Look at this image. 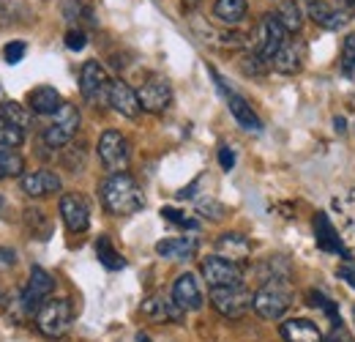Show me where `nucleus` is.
I'll list each match as a JSON object with an SVG mask.
<instances>
[{
	"instance_id": "obj_1",
	"label": "nucleus",
	"mask_w": 355,
	"mask_h": 342,
	"mask_svg": "<svg viewBox=\"0 0 355 342\" xmlns=\"http://www.w3.org/2000/svg\"><path fill=\"white\" fill-rule=\"evenodd\" d=\"M101 203L110 214L129 216L137 214L145 206V195L139 189V184L134 181L129 172H112L104 184H101Z\"/></svg>"
},
{
	"instance_id": "obj_2",
	"label": "nucleus",
	"mask_w": 355,
	"mask_h": 342,
	"mask_svg": "<svg viewBox=\"0 0 355 342\" xmlns=\"http://www.w3.org/2000/svg\"><path fill=\"white\" fill-rule=\"evenodd\" d=\"M74 323V304L69 299H49L36 315L39 332L49 340H60Z\"/></svg>"
},
{
	"instance_id": "obj_3",
	"label": "nucleus",
	"mask_w": 355,
	"mask_h": 342,
	"mask_svg": "<svg viewBox=\"0 0 355 342\" xmlns=\"http://www.w3.org/2000/svg\"><path fill=\"white\" fill-rule=\"evenodd\" d=\"M290 304H293V291L282 279H270L254 293V307L252 309L266 320H279V318L287 315Z\"/></svg>"
},
{
	"instance_id": "obj_4",
	"label": "nucleus",
	"mask_w": 355,
	"mask_h": 342,
	"mask_svg": "<svg viewBox=\"0 0 355 342\" xmlns=\"http://www.w3.org/2000/svg\"><path fill=\"white\" fill-rule=\"evenodd\" d=\"M211 304L214 309L227 318V320H238L243 318L252 307H254V293L243 285H230V288H211Z\"/></svg>"
},
{
	"instance_id": "obj_5",
	"label": "nucleus",
	"mask_w": 355,
	"mask_h": 342,
	"mask_svg": "<svg viewBox=\"0 0 355 342\" xmlns=\"http://www.w3.org/2000/svg\"><path fill=\"white\" fill-rule=\"evenodd\" d=\"M287 42V31L284 25L279 22L276 14H263V19L257 22V31H254V39H252V52L260 55L263 60H273V55L282 49V44Z\"/></svg>"
},
{
	"instance_id": "obj_6",
	"label": "nucleus",
	"mask_w": 355,
	"mask_h": 342,
	"mask_svg": "<svg viewBox=\"0 0 355 342\" xmlns=\"http://www.w3.org/2000/svg\"><path fill=\"white\" fill-rule=\"evenodd\" d=\"M52 291H55V277L49 271H44L42 266H33L31 268V279H28L22 296H19L22 312L25 315H39V309L49 301Z\"/></svg>"
},
{
	"instance_id": "obj_7",
	"label": "nucleus",
	"mask_w": 355,
	"mask_h": 342,
	"mask_svg": "<svg viewBox=\"0 0 355 342\" xmlns=\"http://www.w3.org/2000/svg\"><path fill=\"white\" fill-rule=\"evenodd\" d=\"M129 156H132L129 140H126L121 131L110 129V131H104V134L98 137V159H101V165L110 172H126Z\"/></svg>"
},
{
	"instance_id": "obj_8",
	"label": "nucleus",
	"mask_w": 355,
	"mask_h": 342,
	"mask_svg": "<svg viewBox=\"0 0 355 342\" xmlns=\"http://www.w3.org/2000/svg\"><path fill=\"white\" fill-rule=\"evenodd\" d=\"M80 129V110L74 104H63L55 115H52V124L44 131V142L49 148H66L74 134Z\"/></svg>"
},
{
	"instance_id": "obj_9",
	"label": "nucleus",
	"mask_w": 355,
	"mask_h": 342,
	"mask_svg": "<svg viewBox=\"0 0 355 342\" xmlns=\"http://www.w3.org/2000/svg\"><path fill=\"white\" fill-rule=\"evenodd\" d=\"M110 88H112V80L107 77L104 66L96 63V60H88L80 72V90L83 96L88 99L90 104H110Z\"/></svg>"
},
{
	"instance_id": "obj_10",
	"label": "nucleus",
	"mask_w": 355,
	"mask_h": 342,
	"mask_svg": "<svg viewBox=\"0 0 355 342\" xmlns=\"http://www.w3.org/2000/svg\"><path fill=\"white\" fill-rule=\"evenodd\" d=\"M139 315H142L145 320H150V323H180L183 315H186V309L173 299V293H170V296L156 293V296L142 301Z\"/></svg>"
},
{
	"instance_id": "obj_11",
	"label": "nucleus",
	"mask_w": 355,
	"mask_h": 342,
	"mask_svg": "<svg viewBox=\"0 0 355 342\" xmlns=\"http://www.w3.org/2000/svg\"><path fill=\"white\" fill-rule=\"evenodd\" d=\"M202 277L211 288H230L243 282V271L238 263H230L219 255H211L202 260Z\"/></svg>"
},
{
	"instance_id": "obj_12",
	"label": "nucleus",
	"mask_w": 355,
	"mask_h": 342,
	"mask_svg": "<svg viewBox=\"0 0 355 342\" xmlns=\"http://www.w3.org/2000/svg\"><path fill=\"white\" fill-rule=\"evenodd\" d=\"M139 96V104L145 113H153V115H162L170 104H173V88L164 77H150L145 80V86L137 90Z\"/></svg>"
},
{
	"instance_id": "obj_13",
	"label": "nucleus",
	"mask_w": 355,
	"mask_h": 342,
	"mask_svg": "<svg viewBox=\"0 0 355 342\" xmlns=\"http://www.w3.org/2000/svg\"><path fill=\"white\" fill-rule=\"evenodd\" d=\"M211 74L216 77V86L222 88L224 90V96H227V107H230V113H232V118L241 124L243 129H249V131H263V121H260V115L249 107V101L243 99V96H238L235 90H230V88H224V83H222V77L211 69Z\"/></svg>"
},
{
	"instance_id": "obj_14",
	"label": "nucleus",
	"mask_w": 355,
	"mask_h": 342,
	"mask_svg": "<svg viewBox=\"0 0 355 342\" xmlns=\"http://www.w3.org/2000/svg\"><path fill=\"white\" fill-rule=\"evenodd\" d=\"M60 216H63V222H66V227L71 233H85L90 225L88 200L83 195H74V192L63 195L60 197Z\"/></svg>"
},
{
	"instance_id": "obj_15",
	"label": "nucleus",
	"mask_w": 355,
	"mask_h": 342,
	"mask_svg": "<svg viewBox=\"0 0 355 342\" xmlns=\"http://www.w3.org/2000/svg\"><path fill=\"white\" fill-rule=\"evenodd\" d=\"M309 14L317 25H322L328 31H339L342 25L350 22V11L345 6H339V3H331V0H314V3H309Z\"/></svg>"
},
{
	"instance_id": "obj_16",
	"label": "nucleus",
	"mask_w": 355,
	"mask_h": 342,
	"mask_svg": "<svg viewBox=\"0 0 355 342\" xmlns=\"http://www.w3.org/2000/svg\"><path fill=\"white\" fill-rule=\"evenodd\" d=\"M314 236H317V244H320V250L322 252H331V255H339V257H347L350 260V252H347V247L342 244V238H339V233H336V227L331 225V219L328 214H314Z\"/></svg>"
},
{
	"instance_id": "obj_17",
	"label": "nucleus",
	"mask_w": 355,
	"mask_h": 342,
	"mask_svg": "<svg viewBox=\"0 0 355 342\" xmlns=\"http://www.w3.org/2000/svg\"><path fill=\"white\" fill-rule=\"evenodd\" d=\"M173 299L186 309V312H194L205 304V296H202V288L197 282L194 274H180L173 285Z\"/></svg>"
},
{
	"instance_id": "obj_18",
	"label": "nucleus",
	"mask_w": 355,
	"mask_h": 342,
	"mask_svg": "<svg viewBox=\"0 0 355 342\" xmlns=\"http://www.w3.org/2000/svg\"><path fill=\"white\" fill-rule=\"evenodd\" d=\"M110 107L126 118H137L142 104H139V96L132 86H126L123 80H112V88H110Z\"/></svg>"
},
{
	"instance_id": "obj_19",
	"label": "nucleus",
	"mask_w": 355,
	"mask_h": 342,
	"mask_svg": "<svg viewBox=\"0 0 355 342\" xmlns=\"http://www.w3.org/2000/svg\"><path fill=\"white\" fill-rule=\"evenodd\" d=\"M216 255L241 266L252 255V241L243 233H224V236L216 238Z\"/></svg>"
},
{
	"instance_id": "obj_20",
	"label": "nucleus",
	"mask_w": 355,
	"mask_h": 342,
	"mask_svg": "<svg viewBox=\"0 0 355 342\" xmlns=\"http://www.w3.org/2000/svg\"><path fill=\"white\" fill-rule=\"evenodd\" d=\"M22 192L28 197H49V195H58L60 192V178L52 170H36L22 175Z\"/></svg>"
},
{
	"instance_id": "obj_21",
	"label": "nucleus",
	"mask_w": 355,
	"mask_h": 342,
	"mask_svg": "<svg viewBox=\"0 0 355 342\" xmlns=\"http://www.w3.org/2000/svg\"><path fill=\"white\" fill-rule=\"evenodd\" d=\"M282 337L284 342H325L322 332L314 326V320L309 318H290L282 323Z\"/></svg>"
},
{
	"instance_id": "obj_22",
	"label": "nucleus",
	"mask_w": 355,
	"mask_h": 342,
	"mask_svg": "<svg viewBox=\"0 0 355 342\" xmlns=\"http://www.w3.org/2000/svg\"><path fill=\"white\" fill-rule=\"evenodd\" d=\"M28 104H31V110L39 113V115H55L66 101L60 99V93H58L55 88L42 86V88H33V90L28 93Z\"/></svg>"
},
{
	"instance_id": "obj_23",
	"label": "nucleus",
	"mask_w": 355,
	"mask_h": 342,
	"mask_svg": "<svg viewBox=\"0 0 355 342\" xmlns=\"http://www.w3.org/2000/svg\"><path fill=\"white\" fill-rule=\"evenodd\" d=\"M270 66H273L279 74H298V72H301V47L287 39V42L282 44V49L273 55Z\"/></svg>"
},
{
	"instance_id": "obj_24",
	"label": "nucleus",
	"mask_w": 355,
	"mask_h": 342,
	"mask_svg": "<svg viewBox=\"0 0 355 342\" xmlns=\"http://www.w3.org/2000/svg\"><path fill=\"white\" fill-rule=\"evenodd\" d=\"M197 252V238H189V236H178V238H164L156 244V255L162 257H173V260H180V257H191Z\"/></svg>"
},
{
	"instance_id": "obj_25",
	"label": "nucleus",
	"mask_w": 355,
	"mask_h": 342,
	"mask_svg": "<svg viewBox=\"0 0 355 342\" xmlns=\"http://www.w3.org/2000/svg\"><path fill=\"white\" fill-rule=\"evenodd\" d=\"M214 17L224 25H238L246 17V0H216Z\"/></svg>"
},
{
	"instance_id": "obj_26",
	"label": "nucleus",
	"mask_w": 355,
	"mask_h": 342,
	"mask_svg": "<svg viewBox=\"0 0 355 342\" xmlns=\"http://www.w3.org/2000/svg\"><path fill=\"white\" fill-rule=\"evenodd\" d=\"M273 14L279 17V22L284 25L287 33H298L301 25H304V11H301V6H298L295 0H284V3L279 6V11H273Z\"/></svg>"
},
{
	"instance_id": "obj_27",
	"label": "nucleus",
	"mask_w": 355,
	"mask_h": 342,
	"mask_svg": "<svg viewBox=\"0 0 355 342\" xmlns=\"http://www.w3.org/2000/svg\"><path fill=\"white\" fill-rule=\"evenodd\" d=\"M25 172V159L17 148H0V178H17Z\"/></svg>"
},
{
	"instance_id": "obj_28",
	"label": "nucleus",
	"mask_w": 355,
	"mask_h": 342,
	"mask_svg": "<svg viewBox=\"0 0 355 342\" xmlns=\"http://www.w3.org/2000/svg\"><path fill=\"white\" fill-rule=\"evenodd\" d=\"M96 255H98V260H101V266L110 268V271H121V268H126V260L118 255V250L110 244L107 236H101V238L96 241Z\"/></svg>"
},
{
	"instance_id": "obj_29",
	"label": "nucleus",
	"mask_w": 355,
	"mask_h": 342,
	"mask_svg": "<svg viewBox=\"0 0 355 342\" xmlns=\"http://www.w3.org/2000/svg\"><path fill=\"white\" fill-rule=\"evenodd\" d=\"M0 118H6L8 124H14V127H19V129L31 127L28 110H25L22 104H17V101H3V104H0Z\"/></svg>"
},
{
	"instance_id": "obj_30",
	"label": "nucleus",
	"mask_w": 355,
	"mask_h": 342,
	"mask_svg": "<svg viewBox=\"0 0 355 342\" xmlns=\"http://www.w3.org/2000/svg\"><path fill=\"white\" fill-rule=\"evenodd\" d=\"M25 225H28V230H31L33 236H39V238H49V236H52V225L46 222V216L42 209H25Z\"/></svg>"
},
{
	"instance_id": "obj_31",
	"label": "nucleus",
	"mask_w": 355,
	"mask_h": 342,
	"mask_svg": "<svg viewBox=\"0 0 355 342\" xmlns=\"http://www.w3.org/2000/svg\"><path fill=\"white\" fill-rule=\"evenodd\" d=\"M25 140V129L8 124L6 118H0V148H19Z\"/></svg>"
},
{
	"instance_id": "obj_32",
	"label": "nucleus",
	"mask_w": 355,
	"mask_h": 342,
	"mask_svg": "<svg viewBox=\"0 0 355 342\" xmlns=\"http://www.w3.org/2000/svg\"><path fill=\"white\" fill-rule=\"evenodd\" d=\"M162 216H164L167 222H173V225L186 227V230H197V227H200V222H197V219H191V216L183 214V211H178V209H170V206H164V209H162Z\"/></svg>"
},
{
	"instance_id": "obj_33",
	"label": "nucleus",
	"mask_w": 355,
	"mask_h": 342,
	"mask_svg": "<svg viewBox=\"0 0 355 342\" xmlns=\"http://www.w3.org/2000/svg\"><path fill=\"white\" fill-rule=\"evenodd\" d=\"M241 69L246 72V74H254V77H263L268 72V60H263L260 55H254V52H249L243 60H241Z\"/></svg>"
},
{
	"instance_id": "obj_34",
	"label": "nucleus",
	"mask_w": 355,
	"mask_h": 342,
	"mask_svg": "<svg viewBox=\"0 0 355 342\" xmlns=\"http://www.w3.org/2000/svg\"><path fill=\"white\" fill-rule=\"evenodd\" d=\"M342 63H345V72L353 74L355 69V33H347L345 36V44H342Z\"/></svg>"
},
{
	"instance_id": "obj_35",
	"label": "nucleus",
	"mask_w": 355,
	"mask_h": 342,
	"mask_svg": "<svg viewBox=\"0 0 355 342\" xmlns=\"http://www.w3.org/2000/svg\"><path fill=\"white\" fill-rule=\"evenodd\" d=\"M197 211L202 216H208V219H214V222H219V219H224V209L222 203H216V200H200L197 203Z\"/></svg>"
},
{
	"instance_id": "obj_36",
	"label": "nucleus",
	"mask_w": 355,
	"mask_h": 342,
	"mask_svg": "<svg viewBox=\"0 0 355 342\" xmlns=\"http://www.w3.org/2000/svg\"><path fill=\"white\" fill-rule=\"evenodd\" d=\"M25 49H28V47H25V42H8V44H6V49H3L6 63H11V66H14V63H19V60L25 58Z\"/></svg>"
},
{
	"instance_id": "obj_37",
	"label": "nucleus",
	"mask_w": 355,
	"mask_h": 342,
	"mask_svg": "<svg viewBox=\"0 0 355 342\" xmlns=\"http://www.w3.org/2000/svg\"><path fill=\"white\" fill-rule=\"evenodd\" d=\"M85 44H88V39H85L83 31H69V33H66V47H69V49H83Z\"/></svg>"
},
{
	"instance_id": "obj_38",
	"label": "nucleus",
	"mask_w": 355,
	"mask_h": 342,
	"mask_svg": "<svg viewBox=\"0 0 355 342\" xmlns=\"http://www.w3.org/2000/svg\"><path fill=\"white\" fill-rule=\"evenodd\" d=\"M219 165H222V170H227V172L235 168V154H232L230 148H222V151H219Z\"/></svg>"
},
{
	"instance_id": "obj_39",
	"label": "nucleus",
	"mask_w": 355,
	"mask_h": 342,
	"mask_svg": "<svg viewBox=\"0 0 355 342\" xmlns=\"http://www.w3.org/2000/svg\"><path fill=\"white\" fill-rule=\"evenodd\" d=\"M339 277H342V282H347L350 288H355V268L353 266H339V271H336Z\"/></svg>"
},
{
	"instance_id": "obj_40",
	"label": "nucleus",
	"mask_w": 355,
	"mask_h": 342,
	"mask_svg": "<svg viewBox=\"0 0 355 342\" xmlns=\"http://www.w3.org/2000/svg\"><path fill=\"white\" fill-rule=\"evenodd\" d=\"M331 334H334V337H336V342H355L353 337H350V332H347V329H345V326H339V323H336V326H334V332H331Z\"/></svg>"
},
{
	"instance_id": "obj_41",
	"label": "nucleus",
	"mask_w": 355,
	"mask_h": 342,
	"mask_svg": "<svg viewBox=\"0 0 355 342\" xmlns=\"http://www.w3.org/2000/svg\"><path fill=\"white\" fill-rule=\"evenodd\" d=\"M14 252L11 250H0V266H14Z\"/></svg>"
},
{
	"instance_id": "obj_42",
	"label": "nucleus",
	"mask_w": 355,
	"mask_h": 342,
	"mask_svg": "<svg viewBox=\"0 0 355 342\" xmlns=\"http://www.w3.org/2000/svg\"><path fill=\"white\" fill-rule=\"evenodd\" d=\"M336 129H339V131H345V129H347L345 127V118H336Z\"/></svg>"
},
{
	"instance_id": "obj_43",
	"label": "nucleus",
	"mask_w": 355,
	"mask_h": 342,
	"mask_svg": "<svg viewBox=\"0 0 355 342\" xmlns=\"http://www.w3.org/2000/svg\"><path fill=\"white\" fill-rule=\"evenodd\" d=\"M137 342H150V337L148 334H137Z\"/></svg>"
},
{
	"instance_id": "obj_44",
	"label": "nucleus",
	"mask_w": 355,
	"mask_h": 342,
	"mask_svg": "<svg viewBox=\"0 0 355 342\" xmlns=\"http://www.w3.org/2000/svg\"><path fill=\"white\" fill-rule=\"evenodd\" d=\"M325 342H336V337H334V334H331V337H325Z\"/></svg>"
},
{
	"instance_id": "obj_45",
	"label": "nucleus",
	"mask_w": 355,
	"mask_h": 342,
	"mask_svg": "<svg viewBox=\"0 0 355 342\" xmlns=\"http://www.w3.org/2000/svg\"><path fill=\"white\" fill-rule=\"evenodd\" d=\"M3 101H6V99H3V86H0V104H3Z\"/></svg>"
},
{
	"instance_id": "obj_46",
	"label": "nucleus",
	"mask_w": 355,
	"mask_h": 342,
	"mask_svg": "<svg viewBox=\"0 0 355 342\" xmlns=\"http://www.w3.org/2000/svg\"><path fill=\"white\" fill-rule=\"evenodd\" d=\"M0 211H3V197H0Z\"/></svg>"
},
{
	"instance_id": "obj_47",
	"label": "nucleus",
	"mask_w": 355,
	"mask_h": 342,
	"mask_svg": "<svg viewBox=\"0 0 355 342\" xmlns=\"http://www.w3.org/2000/svg\"><path fill=\"white\" fill-rule=\"evenodd\" d=\"M353 318H355V307H353Z\"/></svg>"
},
{
	"instance_id": "obj_48",
	"label": "nucleus",
	"mask_w": 355,
	"mask_h": 342,
	"mask_svg": "<svg viewBox=\"0 0 355 342\" xmlns=\"http://www.w3.org/2000/svg\"><path fill=\"white\" fill-rule=\"evenodd\" d=\"M347 3H355V0H347Z\"/></svg>"
},
{
	"instance_id": "obj_49",
	"label": "nucleus",
	"mask_w": 355,
	"mask_h": 342,
	"mask_svg": "<svg viewBox=\"0 0 355 342\" xmlns=\"http://www.w3.org/2000/svg\"><path fill=\"white\" fill-rule=\"evenodd\" d=\"M309 3H314V0H309Z\"/></svg>"
}]
</instances>
